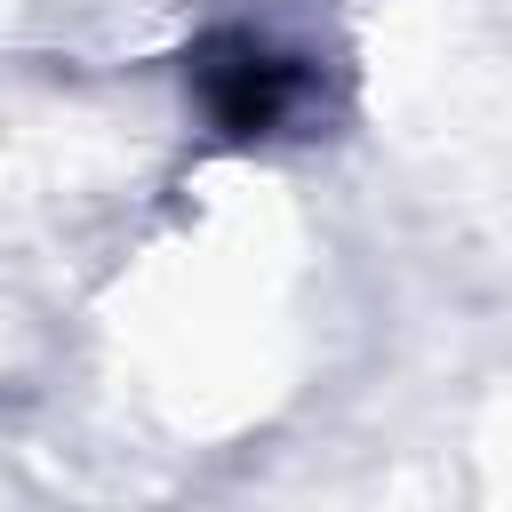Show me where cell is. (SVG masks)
<instances>
[{
    "label": "cell",
    "mask_w": 512,
    "mask_h": 512,
    "mask_svg": "<svg viewBox=\"0 0 512 512\" xmlns=\"http://www.w3.org/2000/svg\"><path fill=\"white\" fill-rule=\"evenodd\" d=\"M184 80H192L200 112H208V120H216L232 144L280 136V128L304 112V96H312V72H304L288 48H272V40L240 32V24H224V32L192 40Z\"/></svg>",
    "instance_id": "6da1fadb"
}]
</instances>
